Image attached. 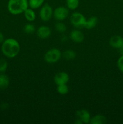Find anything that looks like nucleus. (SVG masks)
Here are the masks:
<instances>
[{
	"label": "nucleus",
	"instance_id": "nucleus-1",
	"mask_svg": "<svg viewBox=\"0 0 123 124\" xmlns=\"http://www.w3.org/2000/svg\"><path fill=\"white\" fill-rule=\"evenodd\" d=\"M20 44L15 39L8 38L2 43L1 51L5 56L8 58H15L20 52Z\"/></svg>",
	"mask_w": 123,
	"mask_h": 124
},
{
	"label": "nucleus",
	"instance_id": "nucleus-2",
	"mask_svg": "<svg viewBox=\"0 0 123 124\" xmlns=\"http://www.w3.org/2000/svg\"><path fill=\"white\" fill-rule=\"evenodd\" d=\"M28 8V0H8L7 8L11 14L18 15L24 13Z\"/></svg>",
	"mask_w": 123,
	"mask_h": 124
},
{
	"label": "nucleus",
	"instance_id": "nucleus-3",
	"mask_svg": "<svg viewBox=\"0 0 123 124\" xmlns=\"http://www.w3.org/2000/svg\"><path fill=\"white\" fill-rule=\"evenodd\" d=\"M62 56V53L58 48H51L46 52L44 55V59L47 63L54 64L59 61Z\"/></svg>",
	"mask_w": 123,
	"mask_h": 124
},
{
	"label": "nucleus",
	"instance_id": "nucleus-4",
	"mask_svg": "<svg viewBox=\"0 0 123 124\" xmlns=\"http://www.w3.org/2000/svg\"><path fill=\"white\" fill-rule=\"evenodd\" d=\"M70 21L74 27L80 29L84 27L86 19L82 13L80 12H74L70 17Z\"/></svg>",
	"mask_w": 123,
	"mask_h": 124
},
{
	"label": "nucleus",
	"instance_id": "nucleus-5",
	"mask_svg": "<svg viewBox=\"0 0 123 124\" xmlns=\"http://www.w3.org/2000/svg\"><path fill=\"white\" fill-rule=\"evenodd\" d=\"M53 16V10L51 6L48 4L43 5L39 12V16L43 21H48Z\"/></svg>",
	"mask_w": 123,
	"mask_h": 124
},
{
	"label": "nucleus",
	"instance_id": "nucleus-6",
	"mask_svg": "<svg viewBox=\"0 0 123 124\" xmlns=\"http://www.w3.org/2000/svg\"><path fill=\"white\" fill-rule=\"evenodd\" d=\"M69 15V10L63 6L58 7L53 11V16L56 20L62 21L65 20Z\"/></svg>",
	"mask_w": 123,
	"mask_h": 124
},
{
	"label": "nucleus",
	"instance_id": "nucleus-7",
	"mask_svg": "<svg viewBox=\"0 0 123 124\" xmlns=\"http://www.w3.org/2000/svg\"><path fill=\"white\" fill-rule=\"evenodd\" d=\"M69 76L68 74L64 71H61L55 74L54 78V81L55 84H66L69 82Z\"/></svg>",
	"mask_w": 123,
	"mask_h": 124
},
{
	"label": "nucleus",
	"instance_id": "nucleus-8",
	"mask_svg": "<svg viewBox=\"0 0 123 124\" xmlns=\"http://www.w3.org/2000/svg\"><path fill=\"white\" fill-rule=\"evenodd\" d=\"M75 115L78 119H79L83 124L90 123V113L86 110H79L76 111Z\"/></svg>",
	"mask_w": 123,
	"mask_h": 124
},
{
	"label": "nucleus",
	"instance_id": "nucleus-9",
	"mask_svg": "<svg viewBox=\"0 0 123 124\" xmlns=\"http://www.w3.org/2000/svg\"><path fill=\"white\" fill-rule=\"evenodd\" d=\"M37 35L41 39H47L51 35V30L47 25H41L37 29Z\"/></svg>",
	"mask_w": 123,
	"mask_h": 124
},
{
	"label": "nucleus",
	"instance_id": "nucleus-10",
	"mask_svg": "<svg viewBox=\"0 0 123 124\" xmlns=\"http://www.w3.org/2000/svg\"><path fill=\"white\" fill-rule=\"evenodd\" d=\"M110 46L116 49H119L123 45V38L119 35H114L109 40Z\"/></svg>",
	"mask_w": 123,
	"mask_h": 124
},
{
	"label": "nucleus",
	"instance_id": "nucleus-11",
	"mask_svg": "<svg viewBox=\"0 0 123 124\" xmlns=\"http://www.w3.org/2000/svg\"><path fill=\"white\" fill-rule=\"evenodd\" d=\"M69 36L71 40L73 41L74 42H76V43H81L84 39V34L77 29L72 30L70 33Z\"/></svg>",
	"mask_w": 123,
	"mask_h": 124
},
{
	"label": "nucleus",
	"instance_id": "nucleus-12",
	"mask_svg": "<svg viewBox=\"0 0 123 124\" xmlns=\"http://www.w3.org/2000/svg\"><path fill=\"white\" fill-rule=\"evenodd\" d=\"M10 84V79L6 74L0 75V89L5 90L8 88Z\"/></svg>",
	"mask_w": 123,
	"mask_h": 124
},
{
	"label": "nucleus",
	"instance_id": "nucleus-13",
	"mask_svg": "<svg viewBox=\"0 0 123 124\" xmlns=\"http://www.w3.org/2000/svg\"><path fill=\"white\" fill-rule=\"evenodd\" d=\"M107 122V118L102 115H97L91 117L90 123L91 124H104Z\"/></svg>",
	"mask_w": 123,
	"mask_h": 124
},
{
	"label": "nucleus",
	"instance_id": "nucleus-14",
	"mask_svg": "<svg viewBox=\"0 0 123 124\" xmlns=\"http://www.w3.org/2000/svg\"><path fill=\"white\" fill-rule=\"evenodd\" d=\"M98 22V19L96 16H91L89 19H86L84 28L87 29H92L96 26Z\"/></svg>",
	"mask_w": 123,
	"mask_h": 124
},
{
	"label": "nucleus",
	"instance_id": "nucleus-15",
	"mask_svg": "<svg viewBox=\"0 0 123 124\" xmlns=\"http://www.w3.org/2000/svg\"><path fill=\"white\" fill-rule=\"evenodd\" d=\"M25 19L29 22H32L36 19V15L33 9L31 8H27L24 12Z\"/></svg>",
	"mask_w": 123,
	"mask_h": 124
},
{
	"label": "nucleus",
	"instance_id": "nucleus-16",
	"mask_svg": "<svg viewBox=\"0 0 123 124\" xmlns=\"http://www.w3.org/2000/svg\"><path fill=\"white\" fill-rule=\"evenodd\" d=\"M45 0H28V6L32 9H37L43 5Z\"/></svg>",
	"mask_w": 123,
	"mask_h": 124
},
{
	"label": "nucleus",
	"instance_id": "nucleus-17",
	"mask_svg": "<svg viewBox=\"0 0 123 124\" xmlns=\"http://www.w3.org/2000/svg\"><path fill=\"white\" fill-rule=\"evenodd\" d=\"M63 58L67 61L73 60L76 57V53L72 50H67L63 52L62 54Z\"/></svg>",
	"mask_w": 123,
	"mask_h": 124
},
{
	"label": "nucleus",
	"instance_id": "nucleus-18",
	"mask_svg": "<svg viewBox=\"0 0 123 124\" xmlns=\"http://www.w3.org/2000/svg\"><path fill=\"white\" fill-rule=\"evenodd\" d=\"M66 4L68 9L74 10L78 7L79 0H66Z\"/></svg>",
	"mask_w": 123,
	"mask_h": 124
},
{
	"label": "nucleus",
	"instance_id": "nucleus-19",
	"mask_svg": "<svg viewBox=\"0 0 123 124\" xmlns=\"http://www.w3.org/2000/svg\"><path fill=\"white\" fill-rule=\"evenodd\" d=\"M57 91L58 93L62 95H64L68 93L69 88L68 85L66 84H60L57 85Z\"/></svg>",
	"mask_w": 123,
	"mask_h": 124
},
{
	"label": "nucleus",
	"instance_id": "nucleus-20",
	"mask_svg": "<svg viewBox=\"0 0 123 124\" xmlns=\"http://www.w3.org/2000/svg\"><path fill=\"white\" fill-rule=\"evenodd\" d=\"M35 30H36L35 26L32 24H30V23H28V24H25L24 27V32L27 34H28V35L34 33Z\"/></svg>",
	"mask_w": 123,
	"mask_h": 124
},
{
	"label": "nucleus",
	"instance_id": "nucleus-21",
	"mask_svg": "<svg viewBox=\"0 0 123 124\" xmlns=\"http://www.w3.org/2000/svg\"><path fill=\"white\" fill-rule=\"evenodd\" d=\"M55 29L57 31H59L60 33H63L65 32L66 30V26L65 24H63L62 22H59V23H56L55 25Z\"/></svg>",
	"mask_w": 123,
	"mask_h": 124
},
{
	"label": "nucleus",
	"instance_id": "nucleus-22",
	"mask_svg": "<svg viewBox=\"0 0 123 124\" xmlns=\"http://www.w3.org/2000/svg\"><path fill=\"white\" fill-rule=\"evenodd\" d=\"M8 67V63L4 59H0V73H4L6 71Z\"/></svg>",
	"mask_w": 123,
	"mask_h": 124
},
{
	"label": "nucleus",
	"instance_id": "nucleus-23",
	"mask_svg": "<svg viewBox=\"0 0 123 124\" xmlns=\"http://www.w3.org/2000/svg\"><path fill=\"white\" fill-rule=\"evenodd\" d=\"M117 66L119 71L123 73V55H121L117 61Z\"/></svg>",
	"mask_w": 123,
	"mask_h": 124
},
{
	"label": "nucleus",
	"instance_id": "nucleus-24",
	"mask_svg": "<svg viewBox=\"0 0 123 124\" xmlns=\"http://www.w3.org/2000/svg\"><path fill=\"white\" fill-rule=\"evenodd\" d=\"M8 107V104H7V103H2L1 105V108L2 109V110H5L6 109H7Z\"/></svg>",
	"mask_w": 123,
	"mask_h": 124
},
{
	"label": "nucleus",
	"instance_id": "nucleus-25",
	"mask_svg": "<svg viewBox=\"0 0 123 124\" xmlns=\"http://www.w3.org/2000/svg\"><path fill=\"white\" fill-rule=\"evenodd\" d=\"M4 41V36L2 33L0 31V43H2Z\"/></svg>",
	"mask_w": 123,
	"mask_h": 124
},
{
	"label": "nucleus",
	"instance_id": "nucleus-26",
	"mask_svg": "<svg viewBox=\"0 0 123 124\" xmlns=\"http://www.w3.org/2000/svg\"><path fill=\"white\" fill-rule=\"evenodd\" d=\"M119 53L121 55H123V45L119 48Z\"/></svg>",
	"mask_w": 123,
	"mask_h": 124
},
{
	"label": "nucleus",
	"instance_id": "nucleus-27",
	"mask_svg": "<svg viewBox=\"0 0 123 124\" xmlns=\"http://www.w3.org/2000/svg\"><path fill=\"white\" fill-rule=\"evenodd\" d=\"M65 36H63L62 37V41H65L66 40H67V38H65Z\"/></svg>",
	"mask_w": 123,
	"mask_h": 124
}]
</instances>
